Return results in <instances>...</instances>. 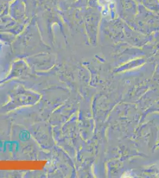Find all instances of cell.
Wrapping results in <instances>:
<instances>
[{"instance_id":"1","label":"cell","mask_w":159,"mask_h":178,"mask_svg":"<svg viewBox=\"0 0 159 178\" xmlns=\"http://www.w3.org/2000/svg\"><path fill=\"white\" fill-rule=\"evenodd\" d=\"M99 3L102 7V10H104V13H106L112 5V0H99Z\"/></svg>"}]
</instances>
